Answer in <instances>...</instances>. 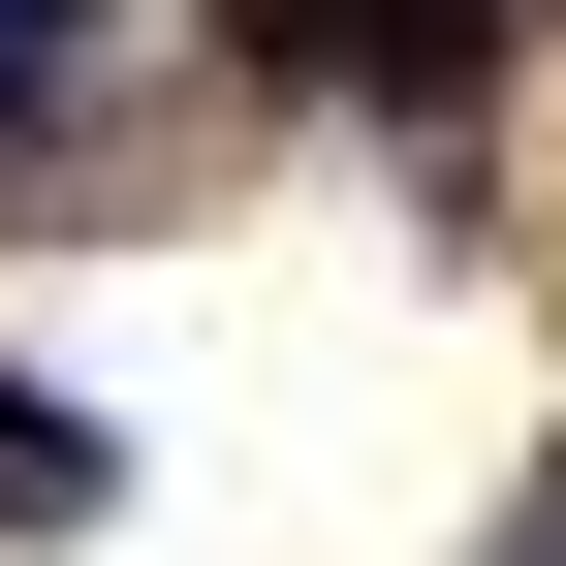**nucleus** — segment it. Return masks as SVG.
I'll use <instances>...</instances> for the list:
<instances>
[{"label":"nucleus","instance_id":"1","mask_svg":"<svg viewBox=\"0 0 566 566\" xmlns=\"http://www.w3.org/2000/svg\"><path fill=\"white\" fill-rule=\"evenodd\" d=\"M252 63H346V95H409V126H472V63H504V0H221Z\"/></svg>","mask_w":566,"mask_h":566},{"label":"nucleus","instance_id":"2","mask_svg":"<svg viewBox=\"0 0 566 566\" xmlns=\"http://www.w3.org/2000/svg\"><path fill=\"white\" fill-rule=\"evenodd\" d=\"M0 504H32V535H63V504H126V441H95L63 378H0Z\"/></svg>","mask_w":566,"mask_h":566},{"label":"nucleus","instance_id":"3","mask_svg":"<svg viewBox=\"0 0 566 566\" xmlns=\"http://www.w3.org/2000/svg\"><path fill=\"white\" fill-rule=\"evenodd\" d=\"M63 63H95V0H0V95H63Z\"/></svg>","mask_w":566,"mask_h":566},{"label":"nucleus","instance_id":"4","mask_svg":"<svg viewBox=\"0 0 566 566\" xmlns=\"http://www.w3.org/2000/svg\"><path fill=\"white\" fill-rule=\"evenodd\" d=\"M535 566H566V535H535Z\"/></svg>","mask_w":566,"mask_h":566}]
</instances>
